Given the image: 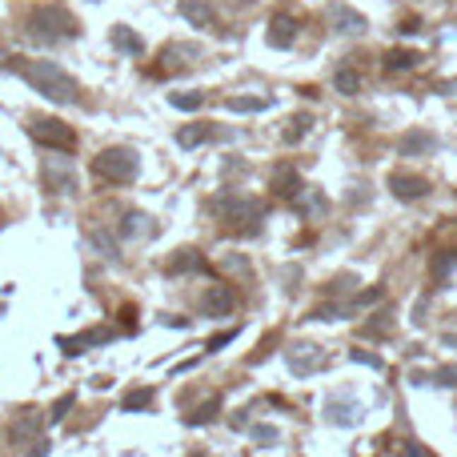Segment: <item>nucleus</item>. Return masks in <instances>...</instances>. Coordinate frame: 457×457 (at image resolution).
Segmentation results:
<instances>
[{
  "instance_id": "obj_1",
  "label": "nucleus",
  "mask_w": 457,
  "mask_h": 457,
  "mask_svg": "<svg viewBox=\"0 0 457 457\" xmlns=\"http://www.w3.org/2000/svg\"><path fill=\"white\" fill-rule=\"evenodd\" d=\"M8 69H16L37 93H44V97L57 100V105H73V100L81 97V85L52 61H20V57H16V61H8Z\"/></svg>"
},
{
  "instance_id": "obj_2",
  "label": "nucleus",
  "mask_w": 457,
  "mask_h": 457,
  "mask_svg": "<svg viewBox=\"0 0 457 457\" xmlns=\"http://www.w3.org/2000/svg\"><path fill=\"white\" fill-rule=\"evenodd\" d=\"M93 169L109 185H129L136 177V169H141V161H136V153H129V148H105L97 161H93Z\"/></svg>"
},
{
  "instance_id": "obj_3",
  "label": "nucleus",
  "mask_w": 457,
  "mask_h": 457,
  "mask_svg": "<svg viewBox=\"0 0 457 457\" xmlns=\"http://www.w3.org/2000/svg\"><path fill=\"white\" fill-rule=\"evenodd\" d=\"M37 40H44V44H52V40H61V37H73L76 25H73V16L64 13V8H57V4H49V8H37L32 13V28H28Z\"/></svg>"
},
{
  "instance_id": "obj_4",
  "label": "nucleus",
  "mask_w": 457,
  "mask_h": 457,
  "mask_svg": "<svg viewBox=\"0 0 457 457\" xmlns=\"http://www.w3.org/2000/svg\"><path fill=\"white\" fill-rule=\"evenodd\" d=\"M28 133L37 136L44 148H57V153H73L76 148V133L64 121H57V117H49V121H32L28 124Z\"/></svg>"
},
{
  "instance_id": "obj_5",
  "label": "nucleus",
  "mask_w": 457,
  "mask_h": 457,
  "mask_svg": "<svg viewBox=\"0 0 457 457\" xmlns=\"http://www.w3.org/2000/svg\"><path fill=\"white\" fill-rule=\"evenodd\" d=\"M40 177H44V189H52V193H73L76 189V165L69 157H44Z\"/></svg>"
},
{
  "instance_id": "obj_6",
  "label": "nucleus",
  "mask_w": 457,
  "mask_h": 457,
  "mask_svg": "<svg viewBox=\"0 0 457 457\" xmlns=\"http://www.w3.org/2000/svg\"><path fill=\"white\" fill-rule=\"evenodd\" d=\"M105 341H112V329H109V325H97V329H85V333H76V337H61L57 345L73 357V353H85V349L105 345Z\"/></svg>"
},
{
  "instance_id": "obj_7",
  "label": "nucleus",
  "mask_w": 457,
  "mask_h": 457,
  "mask_svg": "<svg viewBox=\"0 0 457 457\" xmlns=\"http://www.w3.org/2000/svg\"><path fill=\"white\" fill-rule=\"evenodd\" d=\"M233 305H237V293L229 285H209L205 297H201V309L209 317H225V313H233Z\"/></svg>"
},
{
  "instance_id": "obj_8",
  "label": "nucleus",
  "mask_w": 457,
  "mask_h": 457,
  "mask_svg": "<svg viewBox=\"0 0 457 457\" xmlns=\"http://www.w3.org/2000/svg\"><path fill=\"white\" fill-rule=\"evenodd\" d=\"M285 357H289V369H293V373H313V369H321V365H325V353L317 345H305V341L293 345Z\"/></svg>"
},
{
  "instance_id": "obj_9",
  "label": "nucleus",
  "mask_w": 457,
  "mask_h": 457,
  "mask_svg": "<svg viewBox=\"0 0 457 457\" xmlns=\"http://www.w3.org/2000/svg\"><path fill=\"white\" fill-rule=\"evenodd\" d=\"M121 233L129 237V241H141V237H153L157 229H153V221H148L145 213H129L124 225H121Z\"/></svg>"
},
{
  "instance_id": "obj_10",
  "label": "nucleus",
  "mask_w": 457,
  "mask_h": 457,
  "mask_svg": "<svg viewBox=\"0 0 457 457\" xmlns=\"http://www.w3.org/2000/svg\"><path fill=\"white\" fill-rule=\"evenodd\" d=\"M205 269V257H201L197 249H181L173 261H169V273H197Z\"/></svg>"
},
{
  "instance_id": "obj_11",
  "label": "nucleus",
  "mask_w": 457,
  "mask_h": 457,
  "mask_svg": "<svg viewBox=\"0 0 457 457\" xmlns=\"http://www.w3.org/2000/svg\"><path fill=\"white\" fill-rule=\"evenodd\" d=\"M181 13H185L197 28H209L213 25V8L205 4V0H181Z\"/></svg>"
},
{
  "instance_id": "obj_12",
  "label": "nucleus",
  "mask_w": 457,
  "mask_h": 457,
  "mask_svg": "<svg viewBox=\"0 0 457 457\" xmlns=\"http://www.w3.org/2000/svg\"><path fill=\"white\" fill-rule=\"evenodd\" d=\"M40 425H44V417H40L37 409H25V413L13 421V437H16V441H20V437H32Z\"/></svg>"
},
{
  "instance_id": "obj_13",
  "label": "nucleus",
  "mask_w": 457,
  "mask_h": 457,
  "mask_svg": "<svg viewBox=\"0 0 457 457\" xmlns=\"http://www.w3.org/2000/svg\"><path fill=\"white\" fill-rule=\"evenodd\" d=\"M389 185H393L397 197H421V193H425V181H421V177H405V173H397Z\"/></svg>"
},
{
  "instance_id": "obj_14",
  "label": "nucleus",
  "mask_w": 457,
  "mask_h": 457,
  "mask_svg": "<svg viewBox=\"0 0 457 457\" xmlns=\"http://www.w3.org/2000/svg\"><path fill=\"white\" fill-rule=\"evenodd\" d=\"M269 44H277V49H289V44H293V20H289V16H277V20H273Z\"/></svg>"
},
{
  "instance_id": "obj_15",
  "label": "nucleus",
  "mask_w": 457,
  "mask_h": 457,
  "mask_svg": "<svg viewBox=\"0 0 457 457\" xmlns=\"http://www.w3.org/2000/svg\"><path fill=\"white\" fill-rule=\"evenodd\" d=\"M112 44H117L121 52H133V57H141V49H145V44H141V37H133L124 25L112 28Z\"/></svg>"
},
{
  "instance_id": "obj_16",
  "label": "nucleus",
  "mask_w": 457,
  "mask_h": 457,
  "mask_svg": "<svg viewBox=\"0 0 457 457\" xmlns=\"http://www.w3.org/2000/svg\"><path fill=\"white\" fill-rule=\"evenodd\" d=\"M189 57H197V49H185V44H169V49L161 52L165 69H185V64H189Z\"/></svg>"
},
{
  "instance_id": "obj_17",
  "label": "nucleus",
  "mask_w": 457,
  "mask_h": 457,
  "mask_svg": "<svg viewBox=\"0 0 457 457\" xmlns=\"http://www.w3.org/2000/svg\"><path fill=\"white\" fill-rule=\"evenodd\" d=\"M88 245L97 249L100 257H117V241H112L105 229H88Z\"/></svg>"
},
{
  "instance_id": "obj_18",
  "label": "nucleus",
  "mask_w": 457,
  "mask_h": 457,
  "mask_svg": "<svg viewBox=\"0 0 457 457\" xmlns=\"http://www.w3.org/2000/svg\"><path fill=\"white\" fill-rule=\"evenodd\" d=\"M205 136H209V129H205V124H189V129H181V133H177V141H181L185 148H193V145H201Z\"/></svg>"
},
{
  "instance_id": "obj_19",
  "label": "nucleus",
  "mask_w": 457,
  "mask_h": 457,
  "mask_svg": "<svg viewBox=\"0 0 457 457\" xmlns=\"http://www.w3.org/2000/svg\"><path fill=\"white\" fill-rule=\"evenodd\" d=\"M148 401H153V389H133V393L121 401V409H129V413H133V409H145Z\"/></svg>"
},
{
  "instance_id": "obj_20",
  "label": "nucleus",
  "mask_w": 457,
  "mask_h": 457,
  "mask_svg": "<svg viewBox=\"0 0 457 457\" xmlns=\"http://www.w3.org/2000/svg\"><path fill=\"white\" fill-rule=\"evenodd\" d=\"M269 100H261V97H237V100H229V109H237V112H257V109H265Z\"/></svg>"
},
{
  "instance_id": "obj_21",
  "label": "nucleus",
  "mask_w": 457,
  "mask_h": 457,
  "mask_svg": "<svg viewBox=\"0 0 457 457\" xmlns=\"http://www.w3.org/2000/svg\"><path fill=\"white\" fill-rule=\"evenodd\" d=\"M173 105L177 109H201L205 97H201V93H173Z\"/></svg>"
},
{
  "instance_id": "obj_22",
  "label": "nucleus",
  "mask_w": 457,
  "mask_h": 457,
  "mask_svg": "<svg viewBox=\"0 0 457 457\" xmlns=\"http://www.w3.org/2000/svg\"><path fill=\"white\" fill-rule=\"evenodd\" d=\"M73 405H76V393H64L61 401L52 405V413H49V417H52V421H64V417H69V409H73Z\"/></svg>"
},
{
  "instance_id": "obj_23",
  "label": "nucleus",
  "mask_w": 457,
  "mask_h": 457,
  "mask_svg": "<svg viewBox=\"0 0 457 457\" xmlns=\"http://www.w3.org/2000/svg\"><path fill=\"white\" fill-rule=\"evenodd\" d=\"M417 61V52H389V69H413Z\"/></svg>"
},
{
  "instance_id": "obj_24",
  "label": "nucleus",
  "mask_w": 457,
  "mask_h": 457,
  "mask_svg": "<svg viewBox=\"0 0 457 457\" xmlns=\"http://www.w3.org/2000/svg\"><path fill=\"white\" fill-rule=\"evenodd\" d=\"M337 88H341V93H357V88H361V76L341 69V73H337Z\"/></svg>"
},
{
  "instance_id": "obj_25",
  "label": "nucleus",
  "mask_w": 457,
  "mask_h": 457,
  "mask_svg": "<svg viewBox=\"0 0 457 457\" xmlns=\"http://www.w3.org/2000/svg\"><path fill=\"white\" fill-rule=\"evenodd\" d=\"M213 413H217V401H209V405L197 409V413H189V425H205V421H213Z\"/></svg>"
},
{
  "instance_id": "obj_26",
  "label": "nucleus",
  "mask_w": 457,
  "mask_h": 457,
  "mask_svg": "<svg viewBox=\"0 0 457 457\" xmlns=\"http://www.w3.org/2000/svg\"><path fill=\"white\" fill-rule=\"evenodd\" d=\"M401 148H405V153H417V148H433V136H429V133H417L413 141H405Z\"/></svg>"
},
{
  "instance_id": "obj_27",
  "label": "nucleus",
  "mask_w": 457,
  "mask_h": 457,
  "mask_svg": "<svg viewBox=\"0 0 457 457\" xmlns=\"http://www.w3.org/2000/svg\"><path fill=\"white\" fill-rule=\"evenodd\" d=\"M437 381L449 385V389H457V365H445V369H437Z\"/></svg>"
},
{
  "instance_id": "obj_28",
  "label": "nucleus",
  "mask_w": 457,
  "mask_h": 457,
  "mask_svg": "<svg viewBox=\"0 0 457 457\" xmlns=\"http://www.w3.org/2000/svg\"><path fill=\"white\" fill-rule=\"evenodd\" d=\"M253 437L257 441H277V429L273 425H253Z\"/></svg>"
},
{
  "instance_id": "obj_29",
  "label": "nucleus",
  "mask_w": 457,
  "mask_h": 457,
  "mask_svg": "<svg viewBox=\"0 0 457 457\" xmlns=\"http://www.w3.org/2000/svg\"><path fill=\"white\" fill-rule=\"evenodd\" d=\"M233 337H237V329H229V333H217V337H213V341H209V349H221V345H229Z\"/></svg>"
},
{
  "instance_id": "obj_30",
  "label": "nucleus",
  "mask_w": 457,
  "mask_h": 457,
  "mask_svg": "<svg viewBox=\"0 0 457 457\" xmlns=\"http://www.w3.org/2000/svg\"><path fill=\"white\" fill-rule=\"evenodd\" d=\"M405 457H429V453H425L421 445H409V453H405Z\"/></svg>"
},
{
  "instance_id": "obj_31",
  "label": "nucleus",
  "mask_w": 457,
  "mask_h": 457,
  "mask_svg": "<svg viewBox=\"0 0 457 457\" xmlns=\"http://www.w3.org/2000/svg\"><path fill=\"white\" fill-rule=\"evenodd\" d=\"M445 345H457V337H445Z\"/></svg>"
}]
</instances>
